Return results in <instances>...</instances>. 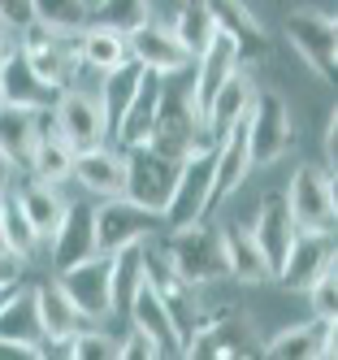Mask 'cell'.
<instances>
[{
    "instance_id": "6da1fadb",
    "label": "cell",
    "mask_w": 338,
    "mask_h": 360,
    "mask_svg": "<svg viewBox=\"0 0 338 360\" xmlns=\"http://www.w3.org/2000/svg\"><path fill=\"white\" fill-rule=\"evenodd\" d=\"M204 143H208V131H204L200 105L191 96V65L178 74H161V100H156V122H152L148 148L182 161Z\"/></svg>"
},
{
    "instance_id": "7a4b0ae2",
    "label": "cell",
    "mask_w": 338,
    "mask_h": 360,
    "mask_svg": "<svg viewBox=\"0 0 338 360\" xmlns=\"http://www.w3.org/2000/svg\"><path fill=\"white\" fill-rule=\"evenodd\" d=\"M161 252L169 269L191 282V287H208V282H221L230 278L226 269V243H221V226L213 221H191V226H178V230H165L161 235Z\"/></svg>"
},
{
    "instance_id": "3957f363",
    "label": "cell",
    "mask_w": 338,
    "mask_h": 360,
    "mask_svg": "<svg viewBox=\"0 0 338 360\" xmlns=\"http://www.w3.org/2000/svg\"><path fill=\"white\" fill-rule=\"evenodd\" d=\"M208 213H213V143H204L191 157H182L169 200L161 204V221H165V230H178V226H191Z\"/></svg>"
},
{
    "instance_id": "277c9868",
    "label": "cell",
    "mask_w": 338,
    "mask_h": 360,
    "mask_svg": "<svg viewBox=\"0 0 338 360\" xmlns=\"http://www.w3.org/2000/svg\"><path fill=\"white\" fill-rule=\"evenodd\" d=\"M52 278L61 282V291L74 300V308L87 321L113 317V252H91L87 261H74Z\"/></svg>"
},
{
    "instance_id": "5b68a950",
    "label": "cell",
    "mask_w": 338,
    "mask_h": 360,
    "mask_svg": "<svg viewBox=\"0 0 338 360\" xmlns=\"http://www.w3.org/2000/svg\"><path fill=\"white\" fill-rule=\"evenodd\" d=\"M165 235V221L156 209H143L130 195H109L96 209V252H122L130 243H148Z\"/></svg>"
},
{
    "instance_id": "8992f818",
    "label": "cell",
    "mask_w": 338,
    "mask_h": 360,
    "mask_svg": "<svg viewBox=\"0 0 338 360\" xmlns=\"http://www.w3.org/2000/svg\"><path fill=\"white\" fill-rule=\"evenodd\" d=\"M286 209H291L295 230H334L338 217V195H334V174L321 165H299L291 183L282 191Z\"/></svg>"
},
{
    "instance_id": "52a82bcc",
    "label": "cell",
    "mask_w": 338,
    "mask_h": 360,
    "mask_svg": "<svg viewBox=\"0 0 338 360\" xmlns=\"http://www.w3.org/2000/svg\"><path fill=\"white\" fill-rule=\"evenodd\" d=\"M243 131H247V152L252 165H273L286 148H291V113H286L278 91H252V105L243 113Z\"/></svg>"
},
{
    "instance_id": "ba28073f",
    "label": "cell",
    "mask_w": 338,
    "mask_h": 360,
    "mask_svg": "<svg viewBox=\"0 0 338 360\" xmlns=\"http://www.w3.org/2000/svg\"><path fill=\"white\" fill-rule=\"evenodd\" d=\"M286 39L299 53V61L317 74V79H334L338 65V22L321 9H295L286 18Z\"/></svg>"
},
{
    "instance_id": "9c48e42d",
    "label": "cell",
    "mask_w": 338,
    "mask_h": 360,
    "mask_svg": "<svg viewBox=\"0 0 338 360\" xmlns=\"http://www.w3.org/2000/svg\"><path fill=\"white\" fill-rule=\"evenodd\" d=\"M122 157H126V187H122V195H130L135 204H143V209L161 213V204L169 200V187H174L182 161L165 157V152H156L148 143L122 148Z\"/></svg>"
},
{
    "instance_id": "30bf717a",
    "label": "cell",
    "mask_w": 338,
    "mask_h": 360,
    "mask_svg": "<svg viewBox=\"0 0 338 360\" xmlns=\"http://www.w3.org/2000/svg\"><path fill=\"white\" fill-rule=\"evenodd\" d=\"M61 91L65 87L48 83L22 48H9V53H5V61H0V100L22 105V109H35V113H52L57 100H61Z\"/></svg>"
},
{
    "instance_id": "8fae6325",
    "label": "cell",
    "mask_w": 338,
    "mask_h": 360,
    "mask_svg": "<svg viewBox=\"0 0 338 360\" xmlns=\"http://www.w3.org/2000/svg\"><path fill=\"white\" fill-rule=\"evenodd\" d=\"M52 126H57V135H61L74 152H87V148H96V143H109V122H104L100 100L74 91V87L61 91L57 109H52Z\"/></svg>"
},
{
    "instance_id": "7c38bea8",
    "label": "cell",
    "mask_w": 338,
    "mask_h": 360,
    "mask_svg": "<svg viewBox=\"0 0 338 360\" xmlns=\"http://www.w3.org/2000/svg\"><path fill=\"white\" fill-rule=\"evenodd\" d=\"M48 243H52V269L87 261L96 252V209L87 200H65V213H61L57 230L48 235Z\"/></svg>"
},
{
    "instance_id": "4fadbf2b",
    "label": "cell",
    "mask_w": 338,
    "mask_h": 360,
    "mask_svg": "<svg viewBox=\"0 0 338 360\" xmlns=\"http://www.w3.org/2000/svg\"><path fill=\"white\" fill-rule=\"evenodd\" d=\"M126 53L152 74H178V70L191 65V53L182 48L174 27H161V22H143V27L130 31L126 35Z\"/></svg>"
},
{
    "instance_id": "5bb4252c",
    "label": "cell",
    "mask_w": 338,
    "mask_h": 360,
    "mask_svg": "<svg viewBox=\"0 0 338 360\" xmlns=\"http://www.w3.org/2000/svg\"><path fill=\"white\" fill-rule=\"evenodd\" d=\"M334 265V230H299L291 252H286V261L278 269V282L291 291H304L312 278L321 269Z\"/></svg>"
},
{
    "instance_id": "9a60e30c",
    "label": "cell",
    "mask_w": 338,
    "mask_h": 360,
    "mask_svg": "<svg viewBox=\"0 0 338 360\" xmlns=\"http://www.w3.org/2000/svg\"><path fill=\"white\" fill-rule=\"evenodd\" d=\"M35 304H39V321H44V352H65V343L87 326V317L74 308V300L61 291L57 278L35 287Z\"/></svg>"
},
{
    "instance_id": "2e32d148",
    "label": "cell",
    "mask_w": 338,
    "mask_h": 360,
    "mask_svg": "<svg viewBox=\"0 0 338 360\" xmlns=\"http://www.w3.org/2000/svg\"><path fill=\"white\" fill-rule=\"evenodd\" d=\"M265 356L273 360H330L334 356V317H317L304 326H286L265 343Z\"/></svg>"
},
{
    "instance_id": "e0dca14e",
    "label": "cell",
    "mask_w": 338,
    "mask_h": 360,
    "mask_svg": "<svg viewBox=\"0 0 338 360\" xmlns=\"http://www.w3.org/2000/svg\"><path fill=\"white\" fill-rule=\"evenodd\" d=\"M70 178L83 191H91V195H122V187H126V157H122V148L96 143L87 152H74Z\"/></svg>"
},
{
    "instance_id": "ac0fdd59",
    "label": "cell",
    "mask_w": 338,
    "mask_h": 360,
    "mask_svg": "<svg viewBox=\"0 0 338 360\" xmlns=\"http://www.w3.org/2000/svg\"><path fill=\"white\" fill-rule=\"evenodd\" d=\"M295 221H291V209H286V200L282 195H269L265 204H260V213H256V226H252V239L260 248V256H265V265H269V278H278L282 261H286V252H291L295 243Z\"/></svg>"
},
{
    "instance_id": "d6986e66",
    "label": "cell",
    "mask_w": 338,
    "mask_h": 360,
    "mask_svg": "<svg viewBox=\"0 0 338 360\" xmlns=\"http://www.w3.org/2000/svg\"><path fill=\"white\" fill-rule=\"evenodd\" d=\"M0 343L26 347L31 356H48L44 352V321H39V304H35V287L22 291V282L13 287V295L0 308Z\"/></svg>"
},
{
    "instance_id": "ffe728a7",
    "label": "cell",
    "mask_w": 338,
    "mask_h": 360,
    "mask_svg": "<svg viewBox=\"0 0 338 360\" xmlns=\"http://www.w3.org/2000/svg\"><path fill=\"white\" fill-rule=\"evenodd\" d=\"M126 321L130 326H139L148 339L161 347V356H182V334H178V326H174V317H169V308H165V300L156 295L148 282L135 291V300H130V308H126Z\"/></svg>"
},
{
    "instance_id": "44dd1931",
    "label": "cell",
    "mask_w": 338,
    "mask_h": 360,
    "mask_svg": "<svg viewBox=\"0 0 338 360\" xmlns=\"http://www.w3.org/2000/svg\"><path fill=\"white\" fill-rule=\"evenodd\" d=\"M156 100H161V74H148L139 83L135 100L122 109V117L113 122L109 131V143L113 148H135V143H148L152 135V122H156Z\"/></svg>"
},
{
    "instance_id": "7402d4cb",
    "label": "cell",
    "mask_w": 338,
    "mask_h": 360,
    "mask_svg": "<svg viewBox=\"0 0 338 360\" xmlns=\"http://www.w3.org/2000/svg\"><path fill=\"white\" fill-rule=\"evenodd\" d=\"M35 139H39V113L0 100V157H5L13 169L31 165Z\"/></svg>"
},
{
    "instance_id": "603a6c76",
    "label": "cell",
    "mask_w": 338,
    "mask_h": 360,
    "mask_svg": "<svg viewBox=\"0 0 338 360\" xmlns=\"http://www.w3.org/2000/svg\"><path fill=\"white\" fill-rule=\"evenodd\" d=\"M204 9L213 13V22H217L221 35H230L234 44H239L243 61L265 53V27L252 18V9L243 5V0H204Z\"/></svg>"
},
{
    "instance_id": "cb8c5ba5",
    "label": "cell",
    "mask_w": 338,
    "mask_h": 360,
    "mask_svg": "<svg viewBox=\"0 0 338 360\" xmlns=\"http://www.w3.org/2000/svg\"><path fill=\"white\" fill-rule=\"evenodd\" d=\"M31 169L35 178L44 183H70V169H74V148L57 135V126H52V113H39V139H35V152H31Z\"/></svg>"
},
{
    "instance_id": "d4e9b609",
    "label": "cell",
    "mask_w": 338,
    "mask_h": 360,
    "mask_svg": "<svg viewBox=\"0 0 338 360\" xmlns=\"http://www.w3.org/2000/svg\"><path fill=\"white\" fill-rule=\"evenodd\" d=\"M130 53H126V35L113 31V27H100V22H91V27L74 31V61L78 65H91V70H113L122 65Z\"/></svg>"
},
{
    "instance_id": "484cf974",
    "label": "cell",
    "mask_w": 338,
    "mask_h": 360,
    "mask_svg": "<svg viewBox=\"0 0 338 360\" xmlns=\"http://www.w3.org/2000/svg\"><path fill=\"white\" fill-rule=\"evenodd\" d=\"M221 243H226V269L239 282H269V265L260 256L252 226H221Z\"/></svg>"
},
{
    "instance_id": "4316f807",
    "label": "cell",
    "mask_w": 338,
    "mask_h": 360,
    "mask_svg": "<svg viewBox=\"0 0 338 360\" xmlns=\"http://www.w3.org/2000/svg\"><path fill=\"white\" fill-rule=\"evenodd\" d=\"M13 195H18V204H22V213L31 217V226L39 230V239H48L52 230H57L61 213H65V195H61V187H57V183H44V178H31V183L18 187Z\"/></svg>"
},
{
    "instance_id": "83f0119b",
    "label": "cell",
    "mask_w": 338,
    "mask_h": 360,
    "mask_svg": "<svg viewBox=\"0 0 338 360\" xmlns=\"http://www.w3.org/2000/svg\"><path fill=\"white\" fill-rule=\"evenodd\" d=\"M152 70H143L135 57H126L122 65H113V70H104V87H100V109H104V122H109V131H113V122L122 117V109L135 100V91H139V83L148 79Z\"/></svg>"
},
{
    "instance_id": "f1b7e54d",
    "label": "cell",
    "mask_w": 338,
    "mask_h": 360,
    "mask_svg": "<svg viewBox=\"0 0 338 360\" xmlns=\"http://www.w3.org/2000/svg\"><path fill=\"white\" fill-rule=\"evenodd\" d=\"M252 83L243 79V74H234V79L213 96V100H208V105H204V131H208V143H213L221 131H226V126H234V122H239L243 113H247V105H252Z\"/></svg>"
},
{
    "instance_id": "f546056e",
    "label": "cell",
    "mask_w": 338,
    "mask_h": 360,
    "mask_svg": "<svg viewBox=\"0 0 338 360\" xmlns=\"http://www.w3.org/2000/svg\"><path fill=\"white\" fill-rule=\"evenodd\" d=\"M139 287H143V243H130L113 252V313L117 317H126Z\"/></svg>"
},
{
    "instance_id": "4dcf8cb0",
    "label": "cell",
    "mask_w": 338,
    "mask_h": 360,
    "mask_svg": "<svg viewBox=\"0 0 338 360\" xmlns=\"http://www.w3.org/2000/svg\"><path fill=\"white\" fill-rule=\"evenodd\" d=\"M0 217H5V248L18 256V261H31L35 248H39V230L31 226V217L22 213V204H18L13 187L0 195Z\"/></svg>"
},
{
    "instance_id": "1f68e13d",
    "label": "cell",
    "mask_w": 338,
    "mask_h": 360,
    "mask_svg": "<svg viewBox=\"0 0 338 360\" xmlns=\"http://www.w3.org/2000/svg\"><path fill=\"white\" fill-rule=\"evenodd\" d=\"M174 35H178V39H182V48L191 53V61L204 53L208 44H213L217 22H213V13L204 9V0H187V5L178 9V18H174Z\"/></svg>"
},
{
    "instance_id": "d6a6232c",
    "label": "cell",
    "mask_w": 338,
    "mask_h": 360,
    "mask_svg": "<svg viewBox=\"0 0 338 360\" xmlns=\"http://www.w3.org/2000/svg\"><path fill=\"white\" fill-rule=\"evenodd\" d=\"M87 13H91L87 0H31V18L44 22V27L57 31V35L83 31L87 27Z\"/></svg>"
},
{
    "instance_id": "836d02e7",
    "label": "cell",
    "mask_w": 338,
    "mask_h": 360,
    "mask_svg": "<svg viewBox=\"0 0 338 360\" xmlns=\"http://www.w3.org/2000/svg\"><path fill=\"white\" fill-rule=\"evenodd\" d=\"M148 13H152V0H96L87 22H100V27H113V31L130 35L135 27L148 22Z\"/></svg>"
},
{
    "instance_id": "e575fe53",
    "label": "cell",
    "mask_w": 338,
    "mask_h": 360,
    "mask_svg": "<svg viewBox=\"0 0 338 360\" xmlns=\"http://www.w3.org/2000/svg\"><path fill=\"white\" fill-rule=\"evenodd\" d=\"M65 356H74V360H117V339L109 330H100V321H87L65 343Z\"/></svg>"
},
{
    "instance_id": "d590c367",
    "label": "cell",
    "mask_w": 338,
    "mask_h": 360,
    "mask_svg": "<svg viewBox=\"0 0 338 360\" xmlns=\"http://www.w3.org/2000/svg\"><path fill=\"white\" fill-rule=\"evenodd\" d=\"M308 300H312V313L317 317H334L338 313V269L330 265V269H321L317 278L308 282Z\"/></svg>"
},
{
    "instance_id": "8d00e7d4",
    "label": "cell",
    "mask_w": 338,
    "mask_h": 360,
    "mask_svg": "<svg viewBox=\"0 0 338 360\" xmlns=\"http://www.w3.org/2000/svg\"><path fill=\"white\" fill-rule=\"evenodd\" d=\"M117 360H161V347H156L139 326H130L126 339H117Z\"/></svg>"
},
{
    "instance_id": "74e56055",
    "label": "cell",
    "mask_w": 338,
    "mask_h": 360,
    "mask_svg": "<svg viewBox=\"0 0 338 360\" xmlns=\"http://www.w3.org/2000/svg\"><path fill=\"white\" fill-rule=\"evenodd\" d=\"M0 22L9 31H22L31 22V0H0Z\"/></svg>"
},
{
    "instance_id": "f35d334b",
    "label": "cell",
    "mask_w": 338,
    "mask_h": 360,
    "mask_svg": "<svg viewBox=\"0 0 338 360\" xmlns=\"http://www.w3.org/2000/svg\"><path fill=\"white\" fill-rule=\"evenodd\" d=\"M18 282H22V261L9 248H0V287H18Z\"/></svg>"
},
{
    "instance_id": "ab89813d",
    "label": "cell",
    "mask_w": 338,
    "mask_h": 360,
    "mask_svg": "<svg viewBox=\"0 0 338 360\" xmlns=\"http://www.w3.org/2000/svg\"><path fill=\"white\" fill-rule=\"evenodd\" d=\"M325 161L330 165L338 161V113H330V122H325Z\"/></svg>"
},
{
    "instance_id": "60d3db41",
    "label": "cell",
    "mask_w": 338,
    "mask_h": 360,
    "mask_svg": "<svg viewBox=\"0 0 338 360\" xmlns=\"http://www.w3.org/2000/svg\"><path fill=\"white\" fill-rule=\"evenodd\" d=\"M9 187H13V165H9L5 157H0V195H5Z\"/></svg>"
},
{
    "instance_id": "b9f144b4",
    "label": "cell",
    "mask_w": 338,
    "mask_h": 360,
    "mask_svg": "<svg viewBox=\"0 0 338 360\" xmlns=\"http://www.w3.org/2000/svg\"><path fill=\"white\" fill-rule=\"evenodd\" d=\"M5 53H9V27L0 22V61H5Z\"/></svg>"
},
{
    "instance_id": "7bdbcfd3",
    "label": "cell",
    "mask_w": 338,
    "mask_h": 360,
    "mask_svg": "<svg viewBox=\"0 0 338 360\" xmlns=\"http://www.w3.org/2000/svg\"><path fill=\"white\" fill-rule=\"evenodd\" d=\"M13 295V287H0V308H5V300Z\"/></svg>"
},
{
    "instance_id": "ee69618b",
    "label": "cell",
    "mask_w": 338,
    "mask_h": 360,
    "mask_svg": "<svg viewBox=\"0 0 338 360\" xmlns=\"http://www.w3.org/2000/svg\"><path fill=\"white\" fill-rule=\"evenodd\" d=\"M0 248H5V217H0Z\"/></svg>"
}]
</instances>
